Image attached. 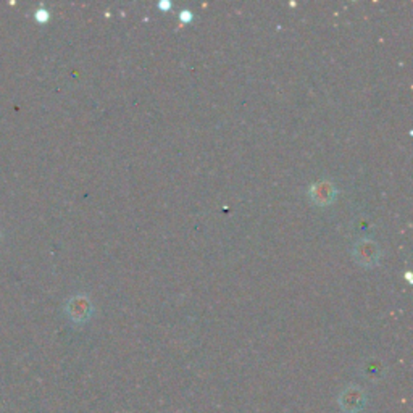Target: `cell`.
I'll list each match as a JSON object with an SVG mask.
<instances>
[{
    "label": "cell",
    "instance_id": "6da1fadb",
    "mask_svg": "<svg viewBox=\"0 0 413 413\" xmlns=\"http://www.w3.org/2000/svg\"><path fill=\"white\" fill-rule=\"evenodd\" d=\"M381 247L378 243L371 239H358L356 244L352 247V257L360 267L363 268H373L381 260Z\"/></svg>",
    "mask_w": 413,
    "mask_h": 413
},
{
    "label": "cell",
    "instance_id": "7a4b0ae2",
    "mask_svg": "<svg viewBox=\"0 0 413 413\" xmlns=\"http://www.w3.org/2000/svg\"><path fill=\"white\" fill-rule=\"evenodd\" d=\"M336 196H338V189H336L331 181H318L309 189V197L312 204L318 206L331 205L336 200Z\"/></svg>",
    "mask_w": 413,
    "mask_h": 413
},
{
    "label": "cell",
    "instance_id": "3957f363",
    "mask_svg": "<svg viewBox=\"0 0 413 413\" xmlns=\"http://www.w3.org/2000/svg\"><path fill=\"white\" fill-rule=\"evenodd\" d=\"M67 312L75 323L82 324L89 320L92 315V304L86 296H76L73 299H70Z\"/></svg>",
    "mask_w": 413,
    "mask_h": 413
},
{
    "label": "cell",
    "instance_id": "277c9868",
    "mask_svg": "<svg viewBox=\"0 0 413 413\" xmlns=\"http://www.w3.org/2000/svg\"><path fill=\"white\" fill-rule=\"evenodd\" d=\"M341 409L346 413H357L365 407V392L358 387H347L339 397Z\"/></svg>",
    "mask_w": 413,
    "mask_h": 413
},
{
    "label": "cell",
    "instance_id": "5b68a950",
    "mask_svg": "<svg viewBox=\"0 0 413 413\" xmlns=\"http://www.w3.org/2000/svg\"><path fill=\"white\" fill-rule=\"evenodd\" d=\"M192 18H194V15H192L191 10H182L181 11V15H180V21L181 23H189V21H192Z\"/></svg>",
    "mask_w": 413,
    "mask_h": 413
},
{
    "label": "cell",
    "instance_id": "8992f818",
    "mask_svg": "<svg viewBox=\"0 0 413 413\" xmlns=\"http://www.w3.org/2000/svg\"><path fill=\"white\" fill-rule=\"evenodd\" d=\"M158 7H160L162 10H170L171 9V4L170 2H165V0H163V2L158 4Z\"/></svg>",
    "mask_w": 413,
    "mask_h": 413
}]
</instances>
